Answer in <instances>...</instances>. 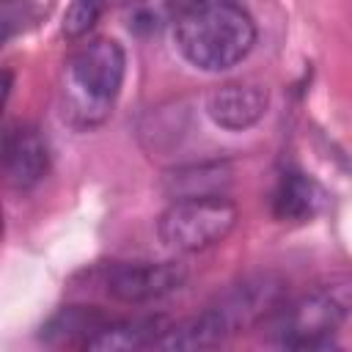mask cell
Masks as SVG:
<instances>
[{"instance_id": "1", "label": "cell", "mask_w": 352, "mask_h": 352, "mask_svg": "<svg viewBox=\"0 0 352 352\" xmlns=\"http://www.w3.org/2000/svg\"><path fill=\"white\" fill-rule=\"evenodd\" d=\"M286 300V283L272 272L250 275L228 286L198 316L170 324L154 349H209L226 338L267 322Z\"/></svg>"}, {"instance_id": "2", "label": "cell", "mask_w": 352, "mask_h": 352, "mask_svg": "<svg viewBox=\"0 0 352 352\" xmlns=\"http://www.w3.org/2000/svg\"><path fill=\"white\" fill-rule=\"evenodd\" d=\"M170 28L179 55L201 72H226L256 44V25L234 0H192Z\"/></svg>"}, {"instance_id": "3", "label": "cell", "mask_w": 352, "mask_h": 352, "mask_svg": "<svg viewBox=\"0 0 352 352\" xmlns=\"http://www.w3.org/2000/svg\"><path fill=\"white\" fill-rule=\"evenodd\" d=\"M126 74V52L116 38H96L82 44L63 72L60 107L63 121L77 129L104 124L121 94Z\"/></svg>"}, {"instance_id": "4", "label": "cell", "mask_w": 352, "mask_h": 352, "mask_svg": "<svg viewBox=\"0 0 352 352\" xmlns=\"http://www.w3.org/2000/svg\"><path fill=\"white\" fill-rule=\"evenodd\" d=\"M352 314V278L319 286L283 305L267 319L270 341L283 349H322Z\"/></svg>"}, {"instance_id": "5", "label": "cell", "mask_w": 352, "mask_h": 352, "mask_svg": "<svg viewBox=\"0 0 352 352\" xmlns=\"http://www.w3.org/2000/svg\"><path fill=\"white\" fill-rule=\"evenodd\" d=\"M239 220L234 201L226 195L179 198L157 220L160 242L176 253H198L223 242Z\"/></svg>"}, {"instance_id": "6", "label": "cell", "mask_w": 352, "mask_h": 352, "mask_svg": "<svg viewBox=\"0 0 352 352\" xmlns=\"http://www.w3.org/2000/svg\"><path fill=\"white\" fill-rule=\"evenodd\" d=\"M184 280L187 267L182 261H124L107 270L104 289L118 302L140 305L182 289Z\"/></svg>"}, {"instance_id": "7", "label": "cell", "mask_w": 352, "mask_h": 352, "mask_svg": "<svg viewBox=\"0 0 352 352\" xmlns=\"http://www.w3.org/2000/svg\"><path fill=\"white\" fill-rule=\"evenodd\" d=\"M267 107H270V91L261 82H250V80L214 85L204 99V110L209 121L228 132H242L256 126L264 118Z\"/></svg>"}, {"instance_id": "8", "label": "cell", "mask_w": 352, "mask_h": 352, "mask_svg": "<svg viewBox=\"0 0 352 352\" xmlns=\"http://www.w3.org/2000/svg\"><path fill=\"white\" fill-rule=\"evenodd\" d=\"M3 168H6V182L14 190L19 192L33 190L50 170L47 138L30 124L8 126L3 135Z\"/></svg>"}, {"instance_id": "9", "label": "cell", "mask_w": 352, "mask_h": 352, "mask_svg": "<svg viewBox=\"0 0 352 352\" xmlns=\"http://www.w3.org/2000/svg\"><path fill=\"white\" fill-rule=\"evenodd\" d=\"M170 327L162 316H143V319H107L82 349H99V352H126V349H154L162 333Z\"/></svg>"}, {"instance_id": "10", "label": "cell", "mask_w": 352, "mask_h": 352, "mask_svg": "<svg viewBox=\"0 0 352 352\" xmlns=\"http://www.w3.org/2000/svg\"><path fill=\"white\" fill-rule=\"evenodd\" d=\"M234 182V170L228 162H192L165 173L162 190L170 201L179 198H206V195H226Z\"/></svg>"}, {"instance_id": "11", "label": "cell", "mask_w": 352, "mask_h": 352, "mask_svg": "<svg viewBox=\"0 0 352 352\" xmlns=\"http://www.w3.org/2000/svg\"><path fill=\"white\" fill-rule=\"evenodd\" d=\"M316 206H319V190L305 173H300V170L280 173V179L272 190V214L278 220L305 223L314 217Z\"/></svg>"}, {"instance_id": "12", "label": "cell", "mask_w": 352, "mask_h": 352, "mask_svg": "<svg viewBox=\"0 0 352 352\" xmlns=\"http://www.w3.org/2000/svg\"><path fill=\"white\" fill-rule=\"evenodd\" d=\"M107 322V316L96 308H85V305H66L60 308L41 330V338L47 344H77L85 346V341Z\"/></svg>"}, {"instance_id": "13", "label": "cell", "mask_w": 352, "mask_h": 352, "mask_svg": "<svg viewBox=\"0 0 352 352\" xmlns=\"http://www.w3.org/2000/svg\"><path fill=\"white\" fill-rule=\"evenodd\" d=\"M184 6L179 0H129L124 6V22L138 36L160 33L165 25H173Z\"/></svg>"}, {"instance_id": "14", "label": "cell", "mask_w": 352, "mask_h": 352, "mask_svg": "<svg viewBox=\"0 0 352 352\" xmlns=\"http://www.w3.org/2000/svg\"><path fill=\"white\" fill-rule=\"evenodd\" d=\"M104 6H107V0H72L63 14V22H60L63 38L77 41V38L88 36V30L99 22Z\"/></svg>"}, {"instance_id": "15", "label": "cell", "mask_w": 352, "mask_h": 352, "mask_svg": "<svg viewBox=\"0 0 352 352\" xmlns=\"http://www.w3.org/2000/svg\"><path fill=\"white\" fill-rule=\"evenodd\" d=\"M8 96H11V72L6 69L3 72V104L8 102Z\"/></svg>"}]
</instances>
